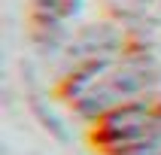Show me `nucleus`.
<instances>
[{"mask_svg":"<svg viewBox=\"0 0 161 155\" xmlns=\"http://www.w3.org/2000/svg\"><path fill=\"white\" fill-rule=\"evenodd\" d=\"M100 143L109 155H161V103L134 100L109 109L100 122Z\"/></svg>","mask_w":161,"mask_h":155,"instance_id":"obj_2","label":"nucleus"},{"mask_svg":"<svg viewBox=\"0 0 161 155\" xmlns=\"http://www.w3.org/2000/svg\"><path fill=\"white\" fill-rule=\"evenodd\" d=\"M161 82V70L149 55L103 58L70 82V97L82 116H100L107 109L134 103L140 94Z\"/></svg>","mask_w":161,"mask_h":155,"instance_id":"obj_1","label":"nucleus"},{"mask_svg":"<svg viewBox=\"0 0 161 155\" xmlns=\"http://www.w3.org/2000/svg\"><path fill=\"white\" fill-rule=\"evenodd\" d=\"M79 6L82 0H36V15L46 25H55V21H67L70 15H76Z\"/></svg>","mask_w":161,"mask_h":155,"instance_id":"obj_3","label":"nucleus"}]
</instances>
